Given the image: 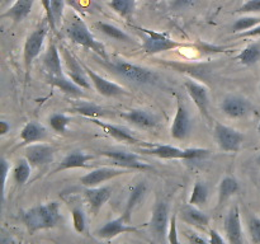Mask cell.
Instances as JSON below:
<instances>
[{"instance_id": "cell-16", "label": "cell", "mask_w": 260, "mask_h": 244, "mask_svg": "<svg viewBox=\"0 0 260 244\" xmlns=\"http://www.w3.org/2000/svg\"><path fill=\"white\" fill-rule=\"evenodd\" d=\"M188 94L194 102L197 108L200 109L201 114L205 118L210 119V113H208V104H210V97H208V89L202 84H198L193 80H187L184 84Z\"/></svg>"}, {"instance_id": "cell-32", "label": "cell", "mask_w": 260, "mask_h": 244, "mask_svg": "<svg viewBox=\"0 0 260 244\" xmlns=\"http://www.w3.org/2000/svg\"><path fill=\"white\" fill-rule=\"evenodd\" d=\"M71 112L81 114V116L89 117V118H95V117H104L107 116V111L102 107L96 106V104L91 103V102H81V103L76 104L75 107L71 108Z\"/></svg>"}, {"instance_id": "cell-1", "label": "cell", "mask_w": 260, "mask_h": 244, "mask_svg": "<svg viewBox=\"0 0 260 244\" xmlns=\"http://www.w3.org/2000/svg\"><path fill=\"white\" fill-rule=\"evenodd\" d=\"M60 220V203L56 201L35 206L22 214V221L30 234L55 228Z\"/></svg>"}, {"instance_id": "cell-31", "label": "cell", "mask_w": 260, "mask_h": 244, "mask_svg": "<svg viewBox=\"0 0 260 244\" xmlns=\"http://www.w3.org/2000/svg\"><path fill=\"white\" fill-rule=\"evenodd\" d=\"M236 60L245 66H251L260 60V42H254L246 46L238 56Z\"/></svg>"}, {"instance_id": "cell-30", "label": "cell", "mask_w": 260, "mask_h": 244, "mask_svg": "<svg viewBox=\"0 0 260 244\" xmlns=\"http://www.w3.org/2000/svg\"><path fill=\"white\" fill-rule=\"evenodd\" d=\"M95 27L98 28L102 33H104V35L108 36V37L113 38V40L121 41V42H127V43L134 42V38H132L131 36L127 35L126 32H123V30L119 29V28H117L116 25H112L109 24V23L99 20V22L95 23Z\"/></svg>"}, {"instance_id": "cell-49", "label": "cell", "mask_w": 260, "mask_h": 244, "mask_svg": "<svg viewBox=\"0 0 260 244\" xmlns=\"http://www.w3.org/2000/svg\"><path fill=\"white\" fill-rule=\"evenodd\" d=\"M10 130V125L7 121H0V135H5Z\"/></svg>"}, {"instance_id": "cell-41", "label": "cell", "mask_w": 260, "mask_h": 244, "mask_svg": "<svg viewBox=\"0 0 260 244\" xmlns=\"http://www.w3.org/2000/svg\"><path fill=\"white\" fill-rule=\"evenodd\" d=\"M42 3L43 8H45V12H46V18H47V22L48 25H50V29L56 32V20L55 17H53V12H52V7H51V0H41Z\"/></svg>"}, {"instance_id": "cell-35", "label": "cell", "mask_w": 260, "mask_h": 244, "mask_svg": "<svg viewBox=\"0 0 260 244\" xmlns=\"http://www.w3.org/2000/svg\"><path fill=\"white\" fill-rule=\"evenodd\" d=\"M109 7L122 17H128L135 9V0H111Z\"/></svg>"}, {"instance_id": "cell-20", "label": "cell", "mask_w": 260, "mask_h": 244, "mask_svg": "<svg viewBox=\"0 0 260 244\" xmlns=\"http://www.w3.org/2000/svg\"><path fill=\"white\" fill-rule=\"evenodd\" d=\"M43 68L47 76H63L62 65H61L60 50L55 42H50L47 51L43 56Z\"/></svg>"}, {"instance_id": "cell-23", "label": "cell", "mask_w": 260, "mask_h": 244, "mask_svg": "<svg viewBox=\"0 0 260 244\" xmlns=\"http://www.w3.org/2000/svg\"><path fill=\"white\" fill-rule=\"evenodd\" d=\"M121 117L142 129H152L157 125V117L145 109H131V111L121 113Z\"/></svg>"}, {"instance_id": "cell-38", "label": "cell", "mask_w": 260, "mask_h": 244, "mask_svg": "<svg viewBox=\"0 0 260 244\" xmlns=\"http://www.w3.org/2000/svg\"><path fill=\"white\" fill-rule=\"evenodd\" d=\"M71 215H73V224L75 230L78 231V233H84L86 229V219L83 208H81L80 206H75V207L71 210Z\"/></svg>"}, {"instance_id": "cell-4", "label": "cell", "mask_w": 260, "mask_h": 244, "mask_svg": "<svg viewBox=\"0 0 260 244\" xmlns=\"http://www.w3.org/2000/svg\"><path fill=\"white\" fill-rule=\"evenodd\" d=\"M140 151L142 154L152 155V157L161 158V159H201V158H206L210 151L207 149H198V147H193V149H179V147L172 146V145H156V146H151L150 149H141Z\"/></svg>"}, {"instance_id": "cell-39", "label": "cell", "mask_w": 260, "mask_h": 244, "mask_svg": "<svg viewBox=\"0 0 260 244\" xmlns=\"http://www.w3.org/2000/svg\"><path fill=\"white\" fill-rule=\"evenodd\" d=\"M248 231L251 241L254 244H260V218L250 216L248 220Z\"/></svg>"}, {"instance_id": "cell-48", "label": "cell", "mask_w": 260, "mask_h": 244, "mask_svg": "<svg viewBox=\"0 0 260 244\" xmlns=\"http://www.w3.org/2000/svg\"><path fill=\"white\" fill-rule=\"evenodd\" d=\"M8 170H9V164H8L7 160L3 158L2 159V172H3V183H4V186H5V180H7Z\"/></svg>"}, {"instance_id": "cell-51", "label": "cell", "mask_w": 260, "mask_h": 244, "mask_svg": "<svg viewBox=\"0 0 260 244\" xmlns=\"http://www.w3.org/2000/svg\"><path fill=\"white\" fill-rule=\"evenodd\" d=\"M0 244H13V243L10 240H7V239H5L4 236H3V238H2V243H0Z\"/></svg>"}, {"instance_id": "cell-52", "label": "cell", "mask_w": 260, "mask_h": 244, "mask_svg": "<svg viewBox=\"0 0 260 244\" xmlns=\"http://www.w3.org/2000/svg\"><path fill=\"white\" fill-rule=\"evenodd\" d=\"M256 162H258V164H260V155L258 157V159H256Z\"/></svg>"}, {"instance_id": "cell-24", "label": "cell", "mask_w": 260, "mask_h": 244, "mask_svg": "<svg viewBox=\"0 0 260 244\" xmlns=\"http://www.w3.org/2000/svg\"><path fill=\"white\" fill-rule=\"evenodd\" d=\"M94 159V155L86 154V152L80 151V150H75L71 151L61 160L58 167L53 170V173H57L60 170L73 169V168H84L88 165V162Z\"/></svg>"}, {"instance_id": "cell-40", "label": "cell", "mask_w": 260, "mask_h": 244, "mask_svg": "<svg viewBox=\"0 0 260 244\" xmlns=\"http://www.w3.org/2000/svg\"><path fill=\"white\" fill-rule=\"evenodd\" d=\"M168 243L169 244H180L178 238V228H177V215H173L170 219L169 231H168Z\"/></svg>"}, {"instance_id": "cell-34", "label": "cell", "mask_w": 260, "mask_h": 244, "mask_svg": "<svg viewBox=\"0 0 260 244\" xmlns=\"http://www.w3.org/2000/svg\"><path fill=\"white\" fill-rule=\"evenodd\" d=\"M30 167L32 165L29 164L27 159H19L15 164L14 169H13V175H14V180L18 183V185H24L27 183V180L29 179L30 177Z\"/></svg>"}, {"instance_id": "cell-2", "label": "cell", "mask_w": 260, "mask_h": 244, "mask_svg": "<svg viewBox=\"0 0 260 244\" xmlns=\"http://www.w3.org/2000/svg\"><path fill=\"white\" fill-rule=\"evenodd\" d=\"M66 35L74 43L83 46L86 50L94 51L103 60H109L108 53H107L103 43L94 38L89 28L86 27L85 22L79 15L74 14L71 17L70 22H69L68 27H66Z\"/></svg>"}, {"instance_id": "cell-3", "label": "cell", "mask_w": 260, "mask_h": 244, "mask_svg": "<svg viewBox=\"0 0 260 244\" xmlns=\"http://www.w3.org/2000/svg\"><path fill=\"white\" fill-rule=\"evenodd\" d=\"M99 61L103 63V65L108 66L114 73L119 74L121 76L134 81V83L151 84L157 80V74L155 71L135 65V64L127 63L124 60H103V58L99 57Z\"/></svg>"}, {"instance_id": "cell-8", "label": "cell", "mask_w": 260, "mask_h": 244, "mask_svg": "<svg viewBox=\"0 0 260 244\" xmlns=\"http://www.w3.org/2000/svg\"><path fill=\"white\" fill-rule=\"evenodd\" d=\"M215 139L217 145L223 151L236 152L240 150L241 144L244 142V135L233 127L216 122L215 125Z\"/></svg>"}, {"instance_id": "cell-21", "label": "cell", "mask_w": 260, "mask_h": 244, "mask_svg": "<svg viewBox=\"0 0 260 244\" xmlns=\"http://www.w3.org/2000/svg\"><path fill=\"white\" fill-rule=\"evenodd\" d=\"M90 122H93L94 125L99 126L101 129L104 130L107 135L112 136L113 139L118 140V141L122 142H127V144H142L137 137H135L134 135L129 132V130L124 129L122 126H116V125H111V124H106V122H102L99 119L95 118H90Z\"/></svg>"}, {"instance_id": "cell-27", "label": "cell", "mask_w": 260, "mask_h": 244, "mask_svg": "<svg viewBox=\"0 0 260 244\" xmlns=\"http://www.w3.org/2000/svg\"><path fill=\"white\" fill-rule=\"evenodd\" d=\"M20 139H22L23 144L29 145L32 142L43 141V140L47 139V130L38 122H27L20 131Z\"/></svg>"}, {"instance_id": "cell-6", "label": "cell", "mask_w": 260, "mask_h": 244, "mask_svg": "<svg viewBox=\"0 0 260 244\" xmlns=\"http://www.w3.org/2000/svg\"><path fill=\"white\" fill-rule=\"evenodd\" d=\"M48 28H50L48 24H41L40 27L36 28L32 33H29L27 40H25L24 51H23V58H24L25 74H27V76L29 75L32 63L41 53L43 42H45V38L46 36H47Z\"/></svg>"}, {"instance_id": "cell-22", "label": "cell", "mask_w": 260, "mask_h": 244, "mask_svg": "<svg viewBox=\"0 0 260 244\" xmlns=\"http://www.w3.org/2000/svg\"><path fill=\"white\" fill-rule=\"evenodd\" d=\"M180 216H182V220L184 223L197 226V228H206L211 220L207 214L201 211L197 206L190 205V203L180 208Z\"/></svg>"}, {"instance_id": "cell-47", "label": "cell", "mask_w": 260, "mask_h": 244, "mask_svg": "<svg viewBox=\"0 0 260 244\" xmlns=\"http://www.w3.org/2000/svg\"><path fill=\"white\" fill-rule=\"evenodd\" d=\"M239 37H260V24L254 27L253 29L245 30V32H241L239 35Z\"/></svg>"}, {"instance_id": "cell-44", "label": "cell", "mask_w": 260, "mask_h": 244, "mask_svg": "<svg viewBox=\"0 0 260 244\" xmlns=\"http://www.w3.org/2000/svg\"><path fill=\"white\" fill-rule=\"evenodd\" d=\"M185 236H187L189 244H211L210 241H207L202 236L198 235L197 233H193V231H185Z\"/></svg>"}, {"instance_id": "cell-7", "label": "cell", "mask_w": 260, "mask_h": 244, "mask_svg": "<svg viewBox=\"0 0 260 244\" xmlns=\"http://www.w3.org/2000/svg\"><path fill=\"white\" fill-rule=\"evenodd\" d=\"M137 29L142 30L146 33L149 37L144 41L142 43V48L147 55H155V53L164 52V51L175 50L178 47H182V43L177 42V41L172 40L168 37L164 33L155 32V30L146 29V28H137Z\"/></svg>"}, {"instance_id": "cell-5", "label": "cell", "mask_w": 260, "mask_h": 244, "mask_svg": "<svg viewBox=\"0 0 260 244\" xmlns=\"http://www.w3.org/2000/svg\"><path fill=\"white\" fill-rule=\"evenodd\" d=\"M169 226V205L165 200H159L152 210L151 219H150V231L159 243H162L165 238H168Z\"/></svg>"}, {"instance_id": "cell-13", "label": "cell", "mask_w": 260, "mask_h": 244, "mask_svg": "<svg viewBox=\"0 0 260 244\" xmlns=\"http://www.w3.org/2000/svg\"><path fill=\"white\" fill-rule=\"evenodd\" d=\"M55 147L47 144L29 145L25 149V159L32 167H45L53 160Z\"/></svg>"}, {"instance_id": "cell-54", "label": "cell", "mask_w": 260, "mask_h": 244, "mask_svg": "<svg viewBox=\"0 0 260 244\" xmlns=\"http://www.w3.org/2000/svg\"><path fill=\"white\" fill-rule=\"evenodd\" d=\"M151 2H157V0H151Z\"/></svg>"}, {"instance_id": "cell-50", "label": "cell", "mask_w": 260, "mask_h": 244, "mask_svg": "<svg viewBox=\"0 0 260 244\" xmlns=\"http://www.w3.org/2000/svg\"><path fill=\"white\" fill-rule=\"evenodd\" d=\"M14 0H2V8H7L8 5H10Z\"/></svg>"}, {"instance_id": "cell-42", "label": "cell", "mask_w": 260, "mask_h": 244, "mask_svg": "<svg viewBox=\"0 0 260 244\" xmlns=\"http://www.w3.org/2000/svg\"><path fill=\"white\" fill-rule=\"evenodd\" d=\"M236 13H260V0H248L236 10Z\"/></svg>"}, {"instance_id": "cell-10", "label": "cell", "mask_w": 260, "mask_h": 244, "mask_svg": "<svg viewBox=\"0 0 260 244\" xmlns=\"http://www.w3.org/2000/svg\"><path fill=\"white\" fill-rule=\"evenodd\" d=\"M99 154L103 157L109 158L114 164L119 165L121 168H126V169H140V170H147L151 169L147 163L142 162L140 157L134 152L124 151V150H101Z\"/></svg>"}, {"instance_id": "cell-55", "label": "cell", "mask_w": 260, "mask_h": 244, "mask_svg": "<svg viewBox=\"0 0 260 244\" xmlns=\"http://www.w3.org/2000/svg\"><path fill=\"white\" fill-rule=\"evenodd\" d=\"M124 244H126V243H124Z\"/></svg>"}, {"instance_id": "cell-36", "label": "cell", "mask_w": 260, "mask_h": 244, "mask_svg": "<svg viewBox=\"0 0 260 244\" xmlns=\"http://www.w3.org/2000/svg\"><path fill=\"white\" fill-rule=\"evenodd\" d=\"M48 124H50L51 129L57 132V134H65L69 124H70V117L65 116L62 113H55L50 117Z\"/></svg>"}, {"instance_id": "cell-43", "label": "cell", "mask_w": 260, "mask_h": 244, "mask_svg": "<svg viewBox=\"0 0 260 244\" xmlns=\"http://www.w3.org/2000/svg\"><path fill=\"white\" fill-rule=\"evenodd\" d=\"M51 7H52L53 17L56 23H58L62 18L63 8H65V0H51Z\"/></svg>"}, {"instance_id": "cell-53", "label": "cell", "mask_w": 260, "mask_h": 244, "mask_svg": "<svg viewBox=\"0 0 260 244\" xmlns=\"http://www.w3.org/2000/svg\"><path fill=\"white\" fill-rule=\"evenodd\" d=\"M258 132H259V135H260V124H259V126H258Z\"/></svg>"}, {"instance_id": "cell-33", "label": "cell", "mask_w": 260, "mask_h": 244, "mask_svg": "<svg viewBox=\"0 0 260 244\" xmlns=\"http://www.w3.org/2000/svg\"><path fill=\"white\" fill-rule=\"evenodd\" d=\"M208 198V187L202 180H196L194 187H193L192 193L188 203L193 206H202L207 202Z\"/></svg>"}, {"instance_id": "cell-28", "label": "cell", "mask_w": 260, "mask_h": 244, "mask_svg": "<svg viewBox=\"0 0 260 244\" xmlns=\"http://www.w3.org/2000/svg\"><path fill=\"white\" fill-rule=\"evenodd\" d=\"M146 190H147V186L145 182L137 183V185L134 187V190H132L131 195H129L128 200H127L123 214H122V216H123L124 220H126L127 223L131 224L132 212H134L135 207H136V206L141 202L142 198H144L145 193H146Z\"/></svg>"}, {"instance_id": "cell-46", "label": "cell", "mask_w": 260, "mask_h": 244, "mask_svg": "<svg viewBox=\"0 0 260 244\" xmlns=\"http://www.w3.org/2000/svg\"><path fill=\"white\" fill-rule=\"evenodd\" d=\"M210 243L211 244H226V241L223 240L222 236L220 235L217 230L215 229H211L210 230Z\"/></svg>"}, {"instance_id": "cell-17", "label": "cell", "mask_w": 260, "mask_h": 244, "mask_svg": "<svg viewBox=\"0 0 260 244\" xmlns=\"http://www.w3.org/2000/svg\"><path fill=\"white\" fill-rule=\"evenodd\" d=\"M190 131V118L187 108L180 101H178L177 113L173 121L170 134L175 140H184L189 135Z\"/></svg>"}, {"instance_id": "cell-12", "label": "cell", "mask_w": 260, "mask_h": 244, "mask_svg": "<svg viewBox=\"0 0 260 244\" xmlns=\"http://www.w3.org/2000/svg\"><path fill=\"white\" fill-rule=\"evenodd\" d=\"M127 172H128V169H126V168H98V169H94L90 173H88V174L83 175L80 178V183L88 188L96 187L101 183L113 179V178L118 177V175L126 174Z\"/></svg>"}, {"instance_id": "cell-15", "label": "cell", "mask_w": 260, "mask_h": 244, "mask_svg": "<svg viewBox=\"0 0 260 244\" xmlns=\"http://www.w3.org/2000/svg\"><path fill=\"white\" fill-rule=\"evenodd\" d=\"M225 233L228 236L229 244H244L240 211H239L238 205L233 206L226 215Z\"/></svg>"}, {"instance_id": "cell-11", "label": "cell", "mask_w": 260, "mask_h": 244, "mask_svg": "<svg viewBox=\"0 0 260 244\" xmlns=\"http://www.w3.org/2000/svg\"><path fill=\"white\" fill-rule=\"evenodd\" d=\"M81 64H83V68L85 69V71H86V74H88L89 79H90L91 84H93L94 88H95V90L98 92L101 96H104V97L129 96V92H127L123 86L107 80V79H104L103 76H101L99 74H96L95 71L91 70L88 65H85L84 63H81Z\"/></svg>"}, {"instance_id": "cell-37", "label": "cell", "mask_w": 260, "mask_h": 244, "mask_svg": "<svg viewBox=\"0 0 260 244\" xmlns=\"http://www.w3.org/2000/svg\"><path fill=\"white\" fill-rule=\"evenodd\" d=\"M260 24V18L258 17H243L235 22L233 25L234 32H245V30L253 29L254 27Z\"/></svg>"}, {"instance_id": "cell-29", "label": "cell", "mask_w": 260, "mask_h": 244, "mask_svg": "<svg viewBox=\"0 0 260 244\" xmlns=\"http://www.w3.org/2000/svg\"><path fill=\"white\" fill-rule=\"evenodd\" d=\"M238 192H239V183L235 178L230 177V175L222 178L220 182V186H218L217 208L222 207L223 203H225L226 201L231 197V196H234L235 193H238Z\"/></svg>"}, {"instance_id": "cell-18", "label": "cell", "mask_w": 260, "mask_h": 244, "mask_svg": "<svg viewBox=\"0 0 260 244\" xmlns=\"http://www.w3.org/2000/svg\"><path fill=\"white\" fill-rule=\"evenodd\" d=\"M84 196L88 202L89 210L94 216L98 215L101 208L103 207L104 203L111 198L112 188L111 187H91L84 191Z\"/></svg>"}, {"instance_id": "cell-25", "label": "cell", "mask_w": 260, "mask_h": 244, "mask_svg": "<svg viewBox=\"0 0 260 244\" xmlns=\"http://www.w3.org/2000/svg\"><path fill=\"white\" fill-rule=\"evenodd\" d=\"M35 0H15L12 7L2 13V18H9L15 23H20L32 12Z\"/></svg>"}, {"instance_id": "cell-14", "label": "cell", "mask_w": 260, "mask_h": 244, "mask_svg": "<svg viewBox=\"0 0 260 244\" xmlns=\"http://www.w3.org/2000/svg\"><path fill=\"white\" fill-rule=\"evenodd\" d=\"M137 231H139L137 226H134L132 224L127 223L123 216H119V218L104 224L102 228H99L95 231V234L96 236H99L102 239H113L117 235H119V234L137 233Z\"/></svg>"}, {"instance_id": "cell-19", "label": "cell", "mask_w": 260, "mask_h": 244, "mask_svg": "<svg viewBox=\"0 0 260 244\" xmlns=\"http://www.w3.org/2000/svg\"><path fill=\"white\" fill-rule=\"evenodd\" d=\"M221 109L231 118H240L250 111V103L243 97L229 96L221 103Z\"/></svg>"}, {"instance_id": "cell-26", "label": "cell", "mask_w": 260, "mask_h": 244, "mask_svg": "<svg viewBox=\"0 0 260 244\" xmlns=\"http://www.w3.org/2000/svg\"><path fill=\"white\" fill-rule=\"evenodd\" d=\"M46 80H47L48 84L55 86V88L60 89L66 96L73 97V98H80V97L84 96L83 88L74 83L71 79L70 80L66 79L65 76H47Z\"/></svg>"}, {"instance_id": "cell-9", "label": "cell", "mask_w": 260, "mask_h": 244, "mask_svg": "<svg viewBox=\"0 0 260 244\" xmlns=\"http://www.w3.org/2000/svg\"><path fill=\"white\" fill-rule=\"evenodd\" d=\"M60 51L63 63H65L66 74H68L69 78H70L74 83L78 84L79 86H81L83 89H90L91 81L90 79H89L88 74H86L85 69L83 68V64L79 63L78 58H76L68 48L63 47V46H61Z\"/></svg>"}, {"instance_id": "cell-45", "label": "cell", "mask_w": 260, "mask_h": 244, "mask_svg": "<svg viewBox=\"0 0 260 244\" xmlns=\"http://www.w3.org/2000/svg\"><path fill=\"white\" fill-rule=\"evenodd\" d=\"M197 0H173V8L174 9H184V8L192 7Z\"/></svg>"}]
</instances>
